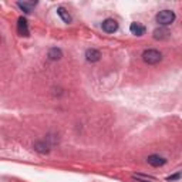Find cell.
<instances>
[{
	"label": "cell",
	"instance_id": "obj_6",
	"mask_svg": "<svg viewBox=\"0 0 182 182\" xmlns=\"http://www.w3.org/2000/svg\"><path fill=\"white\" fill-rule=\"evenodd\" d=\"M147 161H148V164L152 166H162L166 162L165 158H162V156H159V155H150L147 158Z\"/></svg>",
	"mask_w": 182,
	"mask_h": 182
},
{
	"label": "cell",
	"instance_id": "obj_12",
	"mask_svg": "<svg viewBox=\"0 0 182 182\" xmlns=\"http://www.w3.org/2000/svg\"><path fill=\"white\" fill-rule=\"evenodd\" d=\"M34 150L38 151V152L46 154V152L50 151V148H48V145L46 144V141H38V142H36V145H34Z\"/></svg>",
	"mask_w": 182,
	"mask_h": 182
},
{
	"label": "cell",
	"instance_id": "obj_14",
	"mask_svg": "<svg viewBox=\"0 0 182 182\" xmlns=\"http://www.w3.org/2000/svg\"><path fill=\"white\" fill-rule=\"evenodd\" d=\"M137 179H139V182H148V181H145V179H141V178H137Z\"/></svg>",
	"mask_w": 182,
	"mask_h": 182
},
{
	"label": "cell",
	"instance_id": "obj_5",
	"mask_svg": "<svg viewBox=\"0 0 182 182\" xmlns=\"http://www.w3.org/2000/svg\"><path fill=\"white\" fill-rule=\"evenodd\" d=\"M86 59L90 63H96V61H98L101 59V53L98 50H96V48H88L86 51Z\"/></svg>",
	"mask_w": 182,
	"mask_h": 182
},
{
	"label": "cell",
	"instance_id": "obj_9",
	"mask_svg": "<svg viewBox=\"0 0 182 182\" xmlns=\"http://www.w3.org/2000/svg\"><path fill=\"white\" fill-rule=\"evenodd\" d=\"M36 5H37V2H19V3H17V6H19L24 13H30L32 9Z\"/></svg>",
	"mask_w": 182,
	"mask_h": 182
},
{
	"label": "cell",
	"instance_id": "obj_3",
	"mask_svg": "<svg viewBox=\"0 0 182 182\" xmlns=\"http://www.w3.org/2000/svg\"><path fill=\"white\" fill-rule=\"evenodd\" d=\"M17 32L20 36H24V37H29V26H27V20L24 17H19V20H17Z\"/></svg>",
	"mask_w": 182,
	"mask_h": 182
},
{
	"label": "cell",
	"instance_id": "obj_10",
	"mask_svg": "<svg viewBox=\"0 0 182 182\" xmlns=\"http://www.w3.org/2000/svg\"><path fill=\"white\" fill-rule=\"evenodd\" d=\"M48 59L50 60H60L61 57H63V53H61V50L57 47H53V48H50L48 50Z\"/></svg>",
	"mask_w": 182,
	"mask_h": 182
},
{
	"label": "cell",
	"instance_id": "obj_11",
	"mask_svg": "<svg viewBox=\"0 0 182 182\" xmlns=\"http://www.w3.org/2000/svg\"><path fill=\"white\" fill-rule=\"evenodd\" d=\"M57 14L61 17V20L64 23H71V16H70V13L65 10L64 7H59L57 9Z\"/></svg>",
	"mask_w": 182,
	"mask_h": 182
},
{
	"label": "cell",
	"instance_id": "obj_13",
	"mask_svg": "<svg viewBox=\"0 0 182 182\" xmlns=\"http://www.w3.org/2000/svg\"><path fill=\"white\" fill-rule=\"evenodd\" d=\"M181 178V174H175V175H171L168 178V181H175V179H179Z\"/></svg>",
	"mask_w": 182,
	"mask_h": 182
},
{
	"label": "cell",
	"instance_id": "obj_8",
	"mask_svg": "<svg viewBox=\"0 0 182 182\" xmlns=\"http://www.w3.org/2000/svg\"><path fill=\"white\" fill-rule=\"evenodd\" d=\"M168 37H169V32L164 27L154 30V38H156V40H166Z\"/></svg>",
	"mask_w": 182,
	"mask_h": 182
},
{
	"label": "cell",
	"instance_id": "obj_1",
	"mask_svg": "<svg viewBox=\"0 0 182 182\" xmlns=\"http://www.w3.org/2000/svg\"><path fill=\"white\" fill-rule=\"evenodd\" d=\"M142 60H144L147 64H158L161 60H162V54L158 51V50H154V48H148L142 53Z\"/></svg>",
	"mask_w": 182,
	"mask_h": 182
},
{
	"label": "cell",
	"instance_id": "obj_7",
	"mask_svg": "<svg viewBox=\"0 0 182 182\" xmlns=\"http://www.w3.org/2000/svg\"><path fill=\"white\" fill-rule=\"evenodd\" d=\"M129 32L132 33V34H135V36L141 37V36H144L145 34V27L142 26V24H139V23H131Z\"/></svg>",
	"mask_w": 182,
	"mask_h": 182
},
{
	"label": "cell",
	"instance_id": "obj_2",
	"mask_svg": "<svg viewBox=\"0 0 182 182\" xmlns=\"http://www.w3.org/2000/svg\"><path fill=\"white\" fill-rule=\"evenodd\" d=\"M156 23H159L161 26H169L175 20V13L172 10H161L156 14Z\"/></svg>",
	"mask_w": 182,
	"mask_h": 182
},
{
	"label": "cell",
	"instance_id": "obj_4",
	"mask_svg": "<svg viewBox=\"0 0 182 182\" xmlns=\"http://www.w3.org/2000/svg\"><path fill=\"white\" fill-rule=\"evenodd\" d=\"M102 30L105 33H114L118 30V23L114 19H105L102 22Z\"/></svg>",
	"mask_w": 182,
	"mask_h": 182
}]
</instances>
